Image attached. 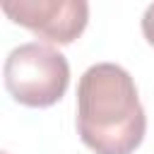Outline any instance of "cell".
<instances>
[{
	"label": "cell",
	"instance_id": "6da1fadb",
	"mask_svg": "<svg viewBox=\"0 0 154 154\" xmlns=\"http://www.w3.org/2000/svg\"><path fill=\"white\" fill-rule=\"evenodd\" d=\"M147 130L135 79L116 63L91 65L77 84V132L96 154H132Z\"/></svg>",
	"mask_w": 154,
	"mask_h": 154
},
{
	"label": "cell",
	"instance_id": "7a4b0ae2",
	"mask_svg": "<svg viewBox=\"0 0 154 154\" xmlns=\"http://www.w3.org/2000/svg\"><path fill=\"white\" fill-rule=\"evenodd\" d=\"M2 77L14 101L31 108H46L63 99L70 84V65L60 51L31 41L10 51Z\"/></svg>",
	"mask_w": 154,
	"mask_h": 154
},
{
	"label": "cell",
	"instance_id": "3957f363",
	"mask_svg": "<svg viewBox=\"0 0 154 154\" xmlns=\"http://www.w3.org/2000/svg\"><path fill=\"white\" fill-rule=\"evenodd\" d=\"M2 12L48 43H72L87 26L84 0H2Z\"/></svg>",
	"mask_w": 154,
	"mask_h": 154
},
{
	"label": "cell",
	"instance_id": "277c9868",
	"mask_svg": "<svg viewBox=\"0 0 154 154\" xmlns=\"http://www.w3.org/2000/svg\"><path fill=\"white\" fill-rule=\"evenodd\" d=\"M142 34H144V38L149 41V46H154V2L144 10V14H142Z\"/></svg>",
	"mask_w": 154,
	"mask_h": 154
}]
</instances>
